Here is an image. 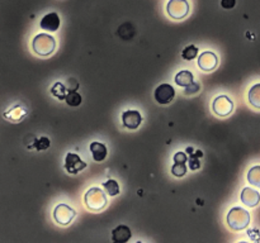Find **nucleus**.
Returning a JSON list of instances; mask_svg holds the SVG:
<instances>
[{"label": "nucleus", "mask_w": 260, "mask_h": 243, "mask_svg": "<svg viewBox=\"0 0 260 243\" xmlns=\"http://www.w3.org/2000/svg\"><path fill=\"white\" fill-rule=\"evenodd\" d=\"M32 48L40 56H49L56 48V41L47 33H40L33 38Z\"/></svg>", "instance_id": "obj_1"}, {"label": "nucleus", "mask_w": 260, "mask_h": 243, "mask_svg": "<svg viewBox=\"0 0 260 243\" xmlns=\"http://www.w3.org/2000/svg\"><path fill=\"white\" fill-rule=\"evenodd\" d=\"M249 223H250V214L243 208L235 207L228 212V224L231 229L243 230L247 228Z\"/></svg>", "instance_id": "obj_2"}, {"label": "nucleus", "mask_w": 260, "mask_h": 243, "mask_svg": "<svg viewBox=\"0 0 260 243\" xmlns=\"http://www.w3.org/2000/svg\"><path fill=\"white\" fill-rule=\"evenodd\" d=\"M84 201L88 209L99 212L107 205V197L99 187H90L84 195Z\"/></svg>", "instance_id": "obj_3"}, {"label": "nucleus", "mask_w": 260, "mask_h": 243, "mask_svg": "<svg viewBox=\"0 0 260 243\" xmlns=\"http://www.w3.org/2000/svg\"><path fill=\"white\" fill-rule=\"evenodd\" d=\"M166 10L173 19L180 20L189 13V4L187 0H169Z\"/></svg>", "instance_id": "obj_4"}, {"label": "nucleus", "mask_w": 260, "mask_h": 243, "mask_svg": "<svg viewBox=\"0 0 260 243\" xmlns=\"http://www.w3.org/2000/svg\"><path fill=\"white\" fill-rule=\"evenodd\" d=\"M76 212L74 211L73 208L66 205V204H59L55 211H53V218L56 220V223H59L60 226H67L73 222V219L75 218Z\"/></svg>", "instance_id": "obj_5"}, {"label": "nucleus", "mask_w": 260, "mask_h": 243, "mask_svg": "<svg viewBox=\"0 0 260 243\" xmlns=\"http://www.w3.org/2000/svg\"><path fill=\"white\" fill-rule=\"evenodd\" d=\"M212 109L218 117H228L234 110V103L226 95L217 96L212 103Z\"/></svg>", "instance_id": "obj_6"}, {"label": "nucleus", "mask_w": 260, "mask_h": 243, "mask_svg": "<svg viewBox=\"0 0 260 243\" xmlns=\"http://www.w3.org/2000/svg\"><path fill=\"white\" fill-rule=\"evenodd\" d=\"M175 90L170 84H162V85L156 88V90L154 92L155 100L159 104H162V106H165V104H169L170 102H173Z\"/></svg>", "instance_id": "obj_7"}, {"label": "nucleus", "mask_w": 260, "mask_h": 243, "mask_svg": "<svg viewBox=\"0 0 260 243\" xmlns=\"http://www.w3.org/2000/svg\"><path fill=\"white\" fill-rule=\"evenodd\" d=\"M86 167V164L82 161L80 156H78L76 153H73V152H69L66 154L65 158V168L69 174H78L81 170Z\"/></svg>", "instance_id": "obj_8"}, {"label": "nucleus", "mask_w": 260, "mask_h": 243, "mask_svg": "<svg viewBox=\"0 0 260 243\" xmlns=\"http://www.w3.org/2000/svg\"><path fill=\"white\" fill-rule=\"evenodd\" d=\"M218 65V59L217 56L214 55L211 51H206V52H202V55L198 57V66L202 71H206V73H210V71H213Z\"/></svg>", "instance_id": "obj_9"}, {"label": "nucleus", "mask_w": 260, "mask_h": 243, "mask_svg": "<svg viewBox=\"0 0 260 243\" xmlns=\"http://www.w3.org/2000/svg\"><path fill=\"white\" fill-rule=\"evenodd\" d=\"M122 123L126 128L137 129L142 123L141 113L138 110H127L122 113Z\"/></svg>", "instance_id": "obj_10"}, {"label": "nucleus", "mask_w": 260, "mask_h": 243, "mask_svg": "<svg viewBox=\"0 0 260 243\" xmlns=\"http://www.w3.org/2000/svg\"><path fill=\"white\" fill-rule=\"evenodd\" d=\"M41 28L47 32H56L60 28V16L57 13H49L43 16L40 23Z\"/></svg>", "instance_id": "obj_11"}, {"label": "nucleus", "mask_w": 260, "mask_h": 243, "mask_svg": "<svg viewBox=\"0 0 260 243\" xmlns=\"http://www.w3.org/2000/svg\"><path fill=\"white\" fill-rule=\"evenodd\" d=\"M241 201L246 207H257L258 204L260 203V194L257 190L251 189V187H244L243 191H241Z\"/></svg>", "instance_id": "obj_12"}, {"label": "nucleus", "mask_w": 260, "mask_h": 243, "mask_svg": "<svg viewBox=\"0 0 260 243\" xmlns=\"http://www.w3.org/2000/svg\"><path fill=\"white\" fill-rule=\"evenodd\" d=\"M132 232L127 226H118L112 230V242L126 243L131 240Z\"/></svg>", "instance_id": "obj_13"}, {"label": "nucleus", "mask_w": 260, "mask_h": 243, "mask_svg": "<svg viewBox=\"0 0 260 243\" xmlns=\"http://www.w3.org/2000/svg\"><path fill=\"white\" fill-rule=\"evenodd\" d=\"M90 152H92L93 160L96 162H102L106 160L108 150L106 145H103L100 142H92L90 143Z\"/></svg>", "instance_id": "obj_14"}, {"label": "nucleus", "mask_w": 260, "mask_h": 243, "mask_svg": "<svg viewBox=\"0 0 260 243\" xmlns=\"http://www.w3.org/2000/svg\"><path fill=\"white\" fill-rule=\"evenodd\" d=\"M193 82V74L188 70H183V71H179L177 75H175V84L181 88H187L188 85H191Z\"/></svg>", "instance_id": "obj_15"}, {"label": "nucleus", "mask_w": 260, "mask_h": 243, "mask_svg": "<svg viewBox=\"0 0 260 243\" xmlns=\"http://www.w3.org/2000/svg\"><path fill=\"white\" fill-rule=\"evenodd\" d=\"M249 103L254 108L260 109V84H255L249 91Z\"/></svg>", "instance_id": "obj_16"}, {"label": "nucleus", "mask_w": 260, "mask_h": 243, "mask_svg": "<svg viewBox=\"0 0 260 243\" xmlns=\"http://www.w3.org/2000/svg\"><path fill=\"white\" fill-rule=\"evenodd\" d=\"M247 181L253 186L260 187V166H254L247 172Z\"/></svg>", "instance_id": "obj_17"}, {"label": "nucleus", "mask_w": 260, "mask_h": 243, "mask_svg": "<svg viewBox=\"0 0 260 243\" xmlns=\"http://www.w3.org/2000/svg\"><path fill=\"white\" fill-rule=\"evenodd\" d=\"M81 95L78 91H69L65 98V102L70 106H79L81 104Z\"/></svg>", "instance_id": "obj_18"}, {"label": "nucleus", "mask_w": 260, "mask_h": 243, "mask_svg": "<svg viewBox=\"0 0 260 243\" xmlns=\"http://www.w3.org/2000/svg\"><path fill=\"white\" fill-rule=\"evenodd\" d=\"M51 94H52L53 96H56L57 99H60V100H65L66 95H67V91H66V88L64 86V84L56 82V84L52 86V89H51Z\"/></svg>", "instance_id": "obj_19"}, {"label": "nucleus", "mask_w": 260, "mask_h": 243, "mask_svg": "<svg viewBox=\"0 0 260 243\" xmlns=\"http://www.w3.org/2000/svg\"><path fill=\"white\" fill-rule=\"evenodd\" d=\"M103 187L106 189L108 195H111V197H115V195H118L119 185H118V182H117L115 180H113V179L106 181V182L103 184Z\"/></svg>", "instance_id": "obj_20"}, {"label": "nucleus", "mask_w": 260, "mask_h": 243, "mask_svg": "<svg viewBox=\"0 0 260 243\" xmlns=\"http://www.w3.org/2000/svg\"><path fill=\"white\" fill-rule=\"evenodd\" d=\"M171 174L177 178H183L187 174V166L184 162H174L173 167H171Z\"/></svg>", "instance_id": "obj_21"}, {"label": "nucleus", "mask_w": 260, "mask_h": 243, "mask_svg": "<svg viewBox=\"0 0 260 243\" xmlns=\"http://www.w3.org/2000/svg\"><path fill=\"white\" fill-rule=\"evenodd\" d=\"M197 55H198V48L195 46H193V45L185 47V48L183 49V52H181V57L184 60H187V61H191V60L195 59Z\"/></svg>", "instance_id": "obj_22"}, {"label": "nucleus", "mask_w": 260, "mask_h": 243, "mask_svg": "<svg viewBox=\"0 0 260 243\" xmlns=\"http://www.w3.org/2000/svg\"><path fill=\"white\" fill-rule=\"evenodd\" d=\"M192 157H191V162H189V167L192 168V170H198V168L201 167V161H199V157H202L203 156V153H202L201 151H197V153H191Z\"/></svg>", "instance_id": "obj_23"}, {"label": "nucleus", "mask_w": 260, "mask_h": 243, "mask_svg": "<svg viewBox=\"0 0 260 243\" xmlns=\"http://www.w3.org/2000/svg\"><path fill=\"white\" fill-rule=\"evenodd\" d=\"M49 145H51V142H49V139L47 137H41L40 139H37L36 142H34V147L38 150V151H42V150H47V148L49 147Z\"/></svg>", "instance_id": "obj_24"}, {"label": "nucleus", "mask_w": 260, "mask_h": 243, "mask_svg": "<svg viewBox=\"0 0 260 243\" xmlns=\"http://www.w3.org/2000/svg\"><path fill=\"white\" fill-rule=\"evenodd\" d=\"M199 91V85L198 84H195V81L192 82L191 85H188L187 88H185V94L187 95H191V94H195V92Z\"/></svg>", "instance_id": "obj_25"}, {"label": "nucleus", "mask_w": 260, "mask_h": 243, "mask_svg": "<svg viewBox=\"0 0 260 243\" xmlns=\"http://www.w3.org/2000/svg\"><path fill=\"white\" fill-rule=\"evenodd\" d=\"M236 4V0H221V7L224 9H232Z\"/></svg>", "instance_id": "obj_26"}, {"label": "nucleus", "mask_w": 260, "mask_h": 243, "mask_svg": "<svg viewBox=\"0 0 260 243\" xmlns=\"http://www.w3.org/2000/svg\"><path fill=\"white\" fill-rule=\"evenodd\" d=\"M188 157L187 154L184 153V152H177V153L174 154V162H187Z\"/></svg>", "instance_id": "obj_27"}]
</instances>
